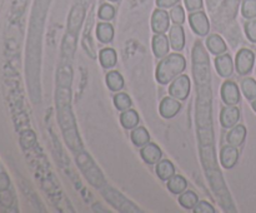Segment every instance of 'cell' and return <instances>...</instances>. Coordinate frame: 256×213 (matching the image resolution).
<instances>
[{"mask_svg":"<svg viewBox=\"0 0 256 213\" xmlns=\"http://www.w3.org/2000/svg\"><path fill=\"white\" fill-rule=\"evenodd\" d=\"M192 72L196 84V127L200 154L205 174L218 200L228 212H235L230 193L218 167L212 127V92L210 87V60L202 43L198 40L192 49Z\"/></svg>","mask_w":256,"mask_h":213,"instance_id":"1","label":"cell"},{"mask_svg":"<svg viewBox=\"0 0 256 213\" xmlns=\"http://www.w3.org/2000/svg\"><path fill=\"white\" fill-rule=\"evenodd\" d=\"M69 102L70 92H66L65 97H62V90L58 92V113H59V120L64 137L72 150H80L82 149V142H80L79 134L76 132L75 120L72 114Z\"/></svg>","mask_w":256,"mask_h":213,"instance_id":"2","label":"cell"},{"mask_svg":"<svg viewBox=\"0 0 256 213\" xmlns=\"http://www.w3.org/2000/svg\"><path fill=\"white\" fill-rule=\"evenodd\" d=\"M186 67V60L182 54L172 53L162 58L156 67L155 77L160 84H169L178 75L182 74Z\"/></svg>","mask_w":256,"mask_h":213,"instance_id":"3","label":"cell"},{"mask_svg":"<svg viewBox=\"0 0 256 213\" xmlns=\"http://www.w3.org/2000/svg\"><path fill=\"white\" fill-rule=\"evenodd\" d=\"M76 163L79 164L80 169L84 173L85 178L89 180L90 184L94 185L95 188H102L104 185L105 180L102 177V173L100 172V169L96 167V164L89 154L84 152L79 153L76 157Z\"/></svg>","mask_w":256,"mask_h":213,"instance_id":"4","label":"cell"},{"mask_svg":"<svg viewBox=\"0 0 256 213\" xmlns=\"http://www.w3.org/2000/svg\"><path fill=\"white\" fill-rule=\"evenodd\" d=\"M102 195H104L105 199H106L108 202L115 208V209L120 210V212H125V213L142 212V209H139L134 203H132L129 199H126L122 193L115 190L114 188L102 187Z\"/></svg>","mask_w":256,"mask_h":213,"instance_id":"5","label":"cell"},{"mask_svg":"<svg viewBox=\"0 0 256 213\" xmlns=\"http://www.w3.org/2000/svg\"><path fill=\"white\" fill-rule=\"evenodd\" d=\"M192 84L189 75L180 74L169 85V94L179 100H185L190 94Z\"/></svg>","mask_w":256,"mask_h":213,"instance_id":"6","label":"cell"},{"mask_svg":"<svg viewBox=\"0 0 256 213\" xmlns=\"http://www.w3.org/2000/svg\"><path fill=\"white\" fill-rule=\"evenodd\" d=\"M255 64V54L252 50L242 48L238 52L235 58V68L240 75H248L252 70Z\"/></svg>","mask_w":256,"mask_h":213,"instance_id":"7","label":"cell"},{"mask_svg":"<svg viewBox=\"0 0 256 213\" xmlns=\"http://www.w3.org/2000/svg\"><path fill=\"white\" fill-rule=\"evenodd\" d=\"M189 23L192 32L199 37H206L210 32V23L204 12H192L189 15Z\"/></svg>","mask_w":256,"mask_h":213,"instance_id":"8","label":"cell"},{"mask_svg":"<svg viewBox=\"0 0 256 213\" xmlns=\"http://www.w3.org/2000/svg\"><path fill=\"white\" fill-rule=\"evenodd\" d=\"M240 0H225L222 5L220 7L219 10V19H215V24H216L218 29H224V25L228 24V20L234 19L236 15L238 5H239Z\"/></svg>","mask_w":256,"mask_h":213,"instance_id":"9","label":"cell"},{"mask_svg":"<svg viewBox=\"0 0 256 213\" xmlns=\"http://www.w3.org/2000/svg\"><path fill=\"white\" fill-rule=\"evenodd\" d=\"M170 15L162 8L155 10L152 17V29L155 34H165L170 27Z\"/></svg>","mask_w":256,"mask_h":213,"instance_id":"10","label":"cell"},{"mask_svg":"<svg viewBox=\"0 0 256 213\" xmlns=\"http://www.w3.org/2000/svg\"><path fill=\"white\" fill-rule=\"evenodd\" d=\"M222 102L226 105H236L240 102V90L239 87L232 80H226L224 84L222 85Z\"/></svg>","mask_w":256,"mask_h":213,"instance_id":"11","label":"cell"},{"mask_svg":"<svg viewBox=\"0 0 256 213\" xmlns=\"http://www.w3.org/2000/svg\"><path fill=\"white\" fill-rule=\"evenodd\" d=\"M182 109V103H180L179 99L174 97H165L164 99L160 102L159 105V112L160 115L165 119H172L174 118L178 113Z\"/></svg>","mask_w":256,"mask_h":213,"instance_id":"12","label":"cell"},{"mask_svg":"<svg viewBox=\"0 0 256 213\" xmlns=\"http://www.w3.org/2000/svg\"><path fill=\"white\" fill-rule=\"evenodd\" d=\"M240 119V109L236 105H226L220 112V124L225 129H230L238 124Z\"/></svg>","mask_w":256,"mask_h":213,"instance_id":"13","label":"cell"},{"mask_svg":"<svg viewBox=\"0 0 256 213\" xmlns=\"http://www.w3.org/2000/svg\"><path fill=\"white\" fill-rule=\"evenodd\" d=\"M239 160V149L234 145H224L220 150V163L226 169H232Z\"/></svg>","mask_w":256,"mask_h":213,"instance_id":"14","label":"cell"},{"mask_svg":"<svg viewBox=\"0 0 256 213\" xmlns=\"http://www.w3.org/2000/svg\"><path fill=\"white\" fill-rule=\"evenodd\" d=\"M140 155L148 164H156L162 160V152L155 143H148L140 149Z\"/></svg>","mask_w":256,"mask_h":213,"instance_id":"15","label":"cell"},{"mask_svg":"<svg viewBox=\"0 0 256 213\" xmlns=\"http://www.w3.org/2000/svg\"><path fill=\"white\" fill-rule=\"evenodd\" d=\"M215 68L220 77L229 78L234 72V63L229 54H220L215 58Z\"/></svg>","mask_w":256,"mask_h":213,"instance_id":"16","label":"cell"},{"mask_svg":"<svg viewBox=\"0 0 256 213\" xmlns=\"http://www.w3.org/2000/svg\"><path fill=\"white\" fill-rule=\"evenodd\" d=\"M152 52H154V55L159 59L166 57L169 54V49L172 45H169V38L165 34H155L152 37Z\"/></svg>","mask_w":256,"mask_h":213,"instance_id":"17","label":"cell"},{"mask_svg":"<svg viewBox=\"0 0 256 213\" xmlns=\"http://www.w3.org/2000/svg\"><path fill=\"white\" fill-rule=\"evenodd\" d=\"M170 45L176 52H182L185 47V33L180 24H174L169 30Z\"/></svg>","mask_w":256,"mask_h":213,"instance_id":"18","label":"cell"},{"mask_svg":"<svg viewBox=\"0 0 256 213\" xmlns=\"http://www.w3.org/2000/svg\"><path fill=\"white\" fill-rule=\"evenodd\" d=\"M246 138V128L242 124H236L230 128L229 133L226 134L228 144L234 145V147H240L244 143Z\"/></svg>","mask_w":256,"mask_h":213,"instance_id":"19","label":"cell"},{"mask_svg":"<svg viewBox=\"0 0 256 213\" xmlns=\"http://www.w3.org/2000/svg\"><path fill=\"white\" fill-rule=\"evenodd\" d=\"M206 48L208 50H209L210 53H212L214 55L224 54L228 50L226 43H225L224 39L218 34H212L208 37Z\"/></svg>","mask_w":256,"mask_h":213,"instance_id":"20","label":"cell"},{"mask_svg":"<svg viewBox=\"0 0 256 213\" xmlns=\"http://www.w3.org/2000/svg\"><path fill=\"white\" fill-rule=\"evenodd\" d=\"M84 8L82 5H76L74 7V9L72 10L70 13V17H69V32L74 33V34H78L80 29V25H82V19H84Z\"/></svg>","mask_w":256,"mask_h":213,"instance_id":"21","label":"cell"},{"mask_svg":"<svg viewBox=\"0 0 256 213\" xmlns=\"http://www.w3.org/2000/svg\"><path fill=\"white\" fill-rule=\"evenodd\" d=\"M99 59L102 68H105V69H112L118 63L116 52L112 48H104V49L100 50Z\"/></svg>","mask_w":256,"mask_h":213,"instance_id":"22","label":"cell"},{"mask_svg":"<svg viewBox=\"0 0 256 213\" xmlns=\"http://www.w3.org/2000/svg\"><path fill=\"white\" fill-rule=\"evenodd\" d=\"M139 114H138L136 110L132 109V108L124 110L122 115H120V123H122V125L125 129H134L135 127L139 125Z\"/></svg>","mask_w":256,"mask_h":213,"instance_id":"23","label":"cell"},{"mask_svg":"<svg viewBox=\"0 0 256 213\" xmlns=\"http://www.w3.org/2000/svg\"><path fill=\"white\" fill-rule=\"evenodd\" d=\"M156 174L162 180H169L175 174V167L169 159H162L156 163Z\"/></svg>","mask_w":256,"mask_h":213,"instance_id":"24","label":"cell"},{"mask_svg":"<svg viewBox=\"0 0 256 213\" xmlns=\"http://www.w3.org/2000/svg\"><path fill=\"white\" fill-rule=\"evenodd\" d=\"M186 179L180 174H174L169 180H168V189H169L172 194H182V192L186 190Z\"/></svg>","mask_w":256,"mask_h":213,"instance_id":"25","label":"cell"},{"mask_svg":"<svg viewBox=\"0 0 256 213\" xmlns=\"http://www.w3.org/2000/svg\"><path fill=\"white\" fill-rule=\"evenodd\" d=\"M96 37L99 42L109 44L114 39V28L109 23H100L96 27Z\"/></svg>","mask_w":256,"mask_h":213,"instance_id":"26","label":"cell"},{"mask_svg":"<svg viewBox=\"0 0 256 213\" xmlns=\"http://www.w3.org/2000/svg\"><path fill=\"white\" fill-rule=\"evenodd\" d=\"M130 137L136 147H144L150 142V134L145 127H135Z\"/></svg>","mask_w":256,"mask_h":213,"instance_id":"27","label":"cell"},{"mask_svg":"<svg viewBox=\"0 0 256 213\" xmlns=\"http://www.w3.org/2000/svg\"><path fill=\"white\" fill-rule=\"evenodd\" d=\"M106 85L112 92H119L124 88V78L116 70H112L106 74Z\"/></svg>","mask_w":256,"mask_h":213,"instance_id":"28","label":"cell"},{"mask_svg":"<svg viewBox=\"0 0 256 213\" xmlns=\"http://www.w3.org/2000/svg\"><path fill=\"white\" fill-rule=\"evenodd\" d=\"M198 202H199V197L192 190H185L182 194H179V203L185 209H194Z\"/></svg>","mask_w":256,"mask_h":213,"instance_id":"29","label":"cell"},{"mask_svg":"<svg viewBox=\"0 0 256 213\" xmlns=\"http://www.w3.org/2000/svg\"><path fill=\"white\" fill-rule=\"evenodd\" d=\"M242 89L248 100H252L256 98V80L254 78H245L242 82Z\"/></svg>","mask_w":256,"mask_h":213,"instance_id":"30","label":"cell"},{"mask_svg":"<svg viewBox=\"0 0 256 213\" xmlns=\"http://www.w3.org/2000/svg\"><path fill=\"white\" fill-rule=\"evenodd\" d=\"M114 105L116 107L118 110H124L129 109L132 107V99L126 93H116L114 95Z\"/></svg>","mask_w":256,"mask_h":213,"instance_id":"31","label":"cell"},{"mask_svg":"<svg viewBox=\"0 0 256 213\" xmlns=\"http://www.w3.org/2000/svg\"><path fill=\"white\" fill-rule=\"evenodd\" d=\"M242 14L245 19L256 18V0H244L242 7Z\"/></svg>","mask_w":256,"mask_h":213,"instance_id":"32","label":"cell"},{"mask_svg":"<svg viewBox=\"0 0 256 213\" xmlns=\"http://www.w3.org/2000/svg\"><path fill=\"white\" fill-rule=\"evenodd\" d=\"M170 19L174 22V24H180L185 22V13L184 9L180 7L179 4L175 5V7L172 8V12H170Z\"/></svg>","mask_w":256,"mask_h":213,"instance_id":"33","label":"cell"},{"mask_svg":"<svg viewBox=\"0 0 256 213\" xmlns=\"http://www.w3.org/2000/svg\"><path fill=\"white\" fill-rule=\"evenodd\" d=\"M115 17V9L110 4H102L99 9V18L102 20H112Z\"/></svg>","mask_w":256,"mask_h":213,"instance_id":"34","label":"cell"},{"mask_svg":"<svg viewBox=\"0 0 256 213\" xmlns=\"http://www.w3.org/2000/svg\"><path fill=\"white\" fill-rule=\"evenodd\" d=\"M244 28L248 39H249L250 42L256 43V20L250 19L249 22L244 25Z\"/></svg>","mask_w":256,"mask_h":213,"instance_id":"35","label":"cell"},{"mask_svg":"<svg viewBox=\"0 0 256 213\" xmlns=\"http://www.w3.org/2000/svg\"><path fill=\"white\" fill-rule=\"evenodd\" d=\"M195 213H215V208L206 200H199L194 207Z\"/></svg>","mask_w":256,"mask_h":213,"instance_id":"36","label":"cell"},{"mask_svg":"<svg viewBox=\"0 0 256 213\" xmlns=\"http://www.w3.org/2000/svg\"><path fill=\"white\" fill-rule=\"evenodd\" d=\"M12 202H14V195H12V193L9 189L0 190V203H2V205L10 207Z\"/></svg>","mask_w":256,"mask_h":213,"instance_id":"37","label":"cell"},{"mask_svg":"<svg viewBox=\"0 0 256 213\" xmlns=\"http://www.w3.org/2000/svg\"><path fill=\"white\" fill-rule=\"evenodd\" d=\"M185 7L189 12H198L202 8V0H184Z\"/></svg>","mask_w":256,"mask_h":213,"instance_id":"38","label":"cell"},{"mask_svg":"<svg viewBox=\"0 0 256 213\" xmlns=\"http://www.w3.org/2000/svg\"><path fill=\"white\" fill-rule=\"evenodd\" d=\"M180 0H156V5L159 8H172L179 4Z\"/></svg>","mask_w":256,"mask_h":213,"instance_id":"39","label":"cell"},{"mask_svg":"<svg viewBox=\"0 0 256 213\" xmlns=\"http://www.w3.org/2000/svg\"><path fill=\"white\" fill-rule=\"evenodd\" d=\"M9 185H10V179L8 177L6 173H0V190H5V189H9Z\"/></svg>","mask_w":256,"mask_h":213,"instance_id":"40","label":"cell"},{"mask_svg":"<svg viewBox=\"0 0 256 213\" xmlns=\"http://www.w3.org/2000/svg\"><path fill=\"white\" fill-rule=\"evenodd\" d=\"M208 2V7H209L210 10H214L215 8L218 7L219 4V0H206Z\"/></svg>","mask_w":256,"mask_h":213,"instance_id":"41","label":"cell"},{"mask_svg":"<svg viewBox=\"0 0 256 213\" xmlns=\"http://www.w3.org/2000/svg\"><path fill=\"white\" fill-rule=\"evenodd\" d=\"M252 109H254L255 113H256V98H255V99L252 100Z\"/></svg>","mask_w":256,"mask_h":213,"instance_id":"42","label":"cell"},{"mask_svg":"<svg viewBox=\"0 0 256 213\" xmlns=\"http://www.w3.org/2000/svg\"><path fill=\"white\" fill-rule=\"evenodd\" d=\"M110 2H118V0H110Z\"/></svg>","mask_w":256,"mask_h":213,"instance_id":"43","label":"cell"}]
</instances>
